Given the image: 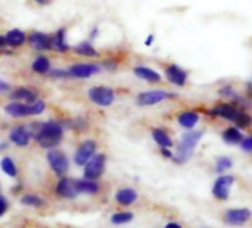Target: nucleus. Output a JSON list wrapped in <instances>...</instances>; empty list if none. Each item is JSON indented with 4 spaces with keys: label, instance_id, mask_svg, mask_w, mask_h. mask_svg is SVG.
Wrapping results in <instances>:
<instances>
[{
    "label": "nucleus",
    "instance_id": "f257e3e1",
    "mask_svg": "<svg viewBox=\"0 0 252 228\" xmlns=\"http://www.w3.org/2000/svg\"><path fill=\"white\" fill-rule=\"evenodd\" d=\"M33 134V140L39 144V147L45 150L57 148L64 137V125L60 120H48L40 123L29 125Z\"/></svg>",
    "mask_w": 252,
    "mask_h": 228
},
{
    "label": "nucleus",
    "instance_id": "f03ea898",
    "mask_svg": "<svg viewBox=\"0 0 252 228\" xmlns=\"http://www.w3.org/2000/svg\"><path fill=\"white\" fill-rule=\"evenodd\" d=\"M208 114L212 117H220L222 120L231 122V123H234V126H237L240 129H246L252 125V117L243 108L233 104L231 101L217 104L214 108H211L208 111Z\"/></svg>",
    "mask_w": 252,
    "mask_h": 228
},
{
    "label": "nucleus",
    "instance_id": "7ed1b4c3",
    "mask_svg": "<svg viewBox=\"0 0 252 228\" xmlns=\"http://www.w3.org/2000/svg\"><path fill=\"white\" fill-rule=\"evenodd\" d=\"M5 113L12 119H26V117H33L39 116L46 110V102L39 98L33 104H26L20 101H11L9 104L5 105Z\"/></svg>",
    "mask_w": 252,
    "mask_h": 228
},
{
    "label": "nucleus",
    "instance_id": "20e7f679",
    "mask_svg": "<svg viewBox=\"0 0 252 228\" xmlns=\"http://www.w3.org/2000/svg\"><path fill=\"white\" fill-rule=\"evenodd\" d=\"M202 135H203L202 131H193V129L183 134L181 141H180V144L174 153V162L180 163V165L189 162L190 157L193 156L194 150H196V145L202 140Z\"/></svg>",
    "mask_w": 252,
    "mask_h": 228
},
{
    "label": "nucleus",
    "instance_id": "39448f33",
    "mask_svg": "<svg viewBox=\"0 0 252 228\" xmlns=\"http://www.w3.org/2000/svg\"><path fill=\"white\" fill-rule=\"evenodd\" d=\"M88 98L92 104L107 108L114 104L116 101V90L111 86L105 85H96L88 89Z\"/></svg>",
    "mask_w": 252,
    "mask_h": 228
},
{
    "label": "nucleus",
    "instance_id": "423d86ee",
    "mask_svg": "<svg viewBox=\"0 0 252 228\" xmlns=\"http://www.w3.org/2000/svg\"><path fill=\"white\" fill-rule=\"evenodd\" d=\"M175 96L177 93H171L169 90H165V89H150V90L140 92L135 96V102L140 107H153Z\"/></svg>",
    "mask_w": 252,
    "mask_h": 228
},
{
    "label": "nucleus",
    "instance_id": "0eeeda50",
    "mask_svg": "<svg viewBox=\"0 0 252 228\" xmlns=\"http://www.w3.org/2000/svg\"><path fill=\"white\" fill-rule=\"evenodd\" d=\"M46 160H48V165L49 168L52 169V172L57 175V176H64L67 172H68V168H70V160L68 157L65 156V153H63L61 150L58 148H52L48 151L46 154Z\"/></svg>",
    "mask_w": 252,
    "mask_h": 228
},
{
    "label": "nucleus",
    "instance_id": "6e6552de",
    "mask_svg": "<svg viewBox=\"0 0 252 228\" xmlns=\"http://www.w3.org/2000/svg\"><path fill=\"white\" fill-rule=\"evenodd\" d=\"M67 70H68L71 79L85 80V79H89V77L98 74L102 70V65L95 64V62H74V64L68 65Z\"/></svg>",
    "mask_w": 252,
    "mask_h": 228
},
{
    "label": "nucleus",
    "instance_id": "1a4fd4ad",
    "mask_svg": "<svg viewBox=\"0 0 252 228\" xmlns=\"http://www.w3.org/2000/svg\"><path fill=\"white\" fill-rule=\"evenodd\" d=\"M105 162H107L105 154H102V153L95 154V156L83 166V178L94 179V181H96L98 178H101L102 173H104V171H105Z\"/></svg>",
    "mask_w": 252,
    "mask_h": 228
},
{
    "label": "nucleus",
    "instance_id": "9d476101",
    "mask_svg": "<svg viewBox=\"0 0 252 228\" xmlns=\"http://www.w3.org/2000/svg\"><path fill=\"white\" fill-rule=\"evenodd\" d=\"M165 79L177 87H184L189 82V71L178 64H168L165 67Z\"/></svg>",
    "mask_w": 252,
    "mask_h": 228
},
{
    "label": "nucleus",
    "instance_id": "9b49d317",
    "mask_svg": "<svg viewBox=\"0 0 252 228\" xmlns=\"http://www.w3.org/2000/svg\"><path fill=\"white\" fill-rule=\"evenodd\" d=\"M96 154V142L94 140H85L80 142L74 153V163L77 166H85Z\"/></svg>",
    "mask_w": 252,
    "mask_h": 228
},
{
    "label": "nucleus",
    "instance_id": "f8f14e48",
    "mask_svg": "<svg viewBox=\"0 0 252 228\" xmlns=\"http://www.w3.org/2000/svg\"><path fill=\"white\" fill-rule=\"evenodd\" d=\"M55 194L61 199H68V200L76 199L80 194L77 188V179L61 176V179L55 185Z\"/></svg>",
    "mask_w": 252,
    "mask_h": 228
},
{
    "label": "nucleus",
    "instance_id": "ddd939ff",
    "mask_svg": "<svg viewBox=\"0 0 252 228\" xmlns=\"http://www.w3.org/2000/svg\"><path fill=\"white\" fill-rule=\"evenodd\" d=\"M27 45L39 52L52 51V34H46L43 31H32L29 34Z\"/></svg>",
    "mask_w": 252,
    "mask_h": 228
},
{
    "label": "nucleus",
    "instance_id": "4468645a",
    "mask_svg": "<svg viewBox=\"0 0 252 228\" xmlns=\"http://www.w3.org/2000/svg\"><path fill=\"white\" fill-rule=\"evenodd\" d=\"M33 140V134L29 125H17L9 131V141L17 147H27Z\"/></svg>",
    "mask_w": 252,
    "mask_h": 228
},
{
    "label": "nucleus",
    "instance_id": "2eb2a0df",
    "mask_svg": "<svg viewBox=\"0 0 252 228\" xmlns=\"http://www.w3.org/2000/svg\"><path fill=\"white\" fill-rule=\"evenodd\" d=\"M234 184V176L233 175H221L215 179L214 187H212V194L218 200H227L230 190Z\"/></svg>",
    "mask_w": 252,
    "mask_h": 228
},
{
    "label": "nucleus",
    "instance_id": "dca6fc26",
    "mask_svg": "<svg viewBox=\"0 0 252 228\" xmlns=\"http://www.w3.org/2000/svg\"><path fill=\"white\" fill-rule=\"evenodd\" d=\"M9 98L12 101L33 104V102H36L40 98V95H39V90L36 87H32V86H20V87H15L14 90H11Z\"/></svg>",
    "mask_w": 252,
    "mask_h": 228
},
{
    "label": "nucleus",
    "instance_id": "f3484780",
    "mask_svg": "<svg viewBox=\"0 0 252 228\" xmlns=\"http://www.w3.org/2000/svg\"><path fill=\"white\" fill-rule=\"evenodd\" d=\"M132 73L135 74L137 79L146 82V83H152V85H156V83H160L163 80L162 74L156 70H153L152 67L149 65H135Z\"/></svg>",
    "mask_w": 252,
    "mask_h": 228
},
{
    "label": "nucleus",
    "instance_id": "a211bd4d",
    "mask_svg": "<svg viewBox=\"0 0 252 228\" xmlns=\"http://www.w3.org/2000/svg\"><path fill=\"white\" fill-rule=\"evenodd\" d=\"M252 216L249 209H230L224 213V222L233 227H239L246 224Z\"/></svg>",
    "mask_w": 252,
    "mask_h": 228
},
{
    "label": "nucleus",
    "instance_id": "6ab92c4d",
    "mask_svg": "<svg viewBox=\"0 0 252 228\" xmlns=\"http://www.w3.org/2000/svg\"><path fill=\"white\" fill-rule=\"evenodd\" d=\"M199 120H200V114L196 110H184V111L178 113V116H177L178 125L187 131L194 129V126L199 123Z\"/></svg>",
    "mask_w": 252,
    "mask_h": 228
},
{
    "label": "nucleus",
    "instance_id": "aec40b11",
    "mask_svg": "<svg viewBox=\"0 0 252 228\" xmlns=\"http://www.w3.org/2000/svg\"><path fill=\"white\" fill-rule=\"evenodd\" d=\"M5 36H6L8 48H12V49L23 48L24 45H27V40H29V34L24 30H21V28L8 30Z\"/></svg>",
    "mask_w": 252,
    "mask_h": 228
},
{
    "label": "nucleus",
    "instance_id": "412c9836",
    "mask_svg": "<svg viewBox=\"0 0 252 228\" xmlns=\"http://www.w3.org/2000/svg\"><path fill=\"white\" fill-rule=\"evenodd\" d=\"M70 49H71V46L67 42V28L61 27L52 34V51L60 52V54H65Z\"/></svg>",
    "mask_w": 252,
    "mask_h": 228
},
{
    "label": "nucleus",
    "instance_id": "4be33fe9",
    "mask_svg": "<svg viewBox=\"0 0 252 228\" xmlns=\"http://www.w3.org/2000/svg\"><path fill=\"white\" fill-rule=\"evenodd\" d=\"M71 51L76 55L85 57V58H98L99 57V51H96V48L94 46V43L91 40H82V42H79L76 46L71 48Z\"/></svg>",
    "mask_w": 252,
    "mask_h": 228
},
{
    "label": "nucleus",
    "instance_id": "5701e85b",
    "mask_svg": "<svg viewBox=\"0 0 252 228\" xmlns=\"http://www.w3.org/2000/svg\"><path fill=\"white\" fill-rule=\"evenodd\" d=\"M51 70H52V62L46 55H37L32 62V71L39 76H48Z\"/></svg>",
    "mask_w": 252,
    "mask_h": 228
},
{
    "label": "nucleus",
    "instance_id": "b1692460",
    "mask_svg": "<svg viewBox=\"0 0 252 228\" xmlns=\"http://www.w3.org/2000/svg\"><path fill=\"white\" fill-rule=\"evenodd\" d=\"M221 138L225 144H230V145H237L242 142V140L245 138L240 132V128L237 126H228L222 131L221 134Z\"/></svg>",
    "mask_w": 252,
    "mask_h": 228
},
{
    "label": "nucleus",
    "instance_id": "393cba45",
    "mask_svg": "<svg viewBox=\"0 0 252 228\" xmlns=\"http://www.w3.org/2000/svg\"><path fill=\"white\" fill-rule=\"evenodd\" d=\"M152 138L153 141L160 147V148H172L174 147V141L172 138L169 137V134L162 129V128H155L152 131Z\"/></svg>",
    "mask_w": 252,
    "mask_h": 228
},
{
    "label": "nucleus",
    "instance_id": "a878e982",
    "mask_svg": "<svg viewBox=\"0 0 252 228\" xmlns=\"http://www.w3.org/2000/svg\"><path fill=\"white\" fill-rule=\"evenodd\" d=\"M138 199V193L134 188H122L116 193V201L122 206H129L135 203Z\"/></svg>",
    "mask_w": 252,
    "mask_h": 228
},
{
    "label": "nucleus",
    "instance_id": "bb28decb",
    "mask_svg": "<svg viewBox=\"0 0 252 228\" xmlns=\"http://www.w3.org/2000/svg\"><path fill=\"white\" fill-rule=\"evenodd\" d=\"M77 188L80 194H96L99 191V185L94 179H77Z\"/></svg>",
    "mask_w": 252,
    "mask_h": 228
},
{
    "label": "nucleus",
    "instance_id": "cd10ccee",
    "mask_svg": "<svg viewBox=\"0 0 252 228\" xmlns=\"http://www.w3.org/2000/svg\"><path fill=\"white\" fill-rule=\"evenodd\" d=\"M0 169L3 171L5 175H8L9 178H17L18 176V168L14 162L12 157L5 156L2 160H0Z\"/></svg>",
    "mask_w": 252,
    "mask_h": 228
},
{
    "label": "nucleus",
    "instance_id": "c85d7f7f",
    "mask_svg": "<svg viewBox=\"0 0 252 228\" xmlns=\"http://www.w3.org/2000/svg\"><path fill=\"white\" fill-rule=\"evenodd\" d=\"M21 203L24 206H29V207H42V206H45V200L37 194H24L21 197Z\"/></svg>",
    "mask_w": 252,
    "mask_h": 228
},
{
    "label": "nucleus",
    "instance_id": "c756f323",
    "mask_svg": "<svg viewBox=\"0 0 252 228\" xmlns=\"http://www.w3.org/2000/svg\"><path fill=\"white\" fill-rule=\"evenodd\" d=\"M132 219H134V213H131V212H117L111 216V222L114 225H122L126 222H131Z\"/></svg>",
    "mask_w": 252,
    "mask_h": 228
},
{
    "label": "nucleus",
    "instance_id": "7c9ffc66",
    "mask_svg": "<svg viewBox=\"0 0 252 228\" xmlns=\"http://www.w3.org/2000/svg\"><path fill=\"white\" fill-rule=\"evenodd\" d=\"M233 166V160L230 157H218L217 162H215V172L217 173H224L225 171H228L230 168Z\"/></svg>",
    "mask_w": 252,
    "mask_h": 228
},
{
    "label": "nucleus",
    "instance_id": "2f4dec72",
    "mask_svg": "<svg viewBox=\"0 0 252 228\" xmlns=\"http://www.w3.org/2000/svg\"><path fill=\"white\" fill-rule=\"evenodd\" d=\"M48 77H51L54 80H67V79H71L67 68H54V67L48 73Z\"/></svg>",
    "mask_w": 252,
    "mask_h": 228
},
{
    "label": "nucleus",
    "instance_id": "473e14b6",
    "mask_svg": "<svg viewBox=\"0 0 252 228\" xmlns=\"http://www.w3.org/2000/svg\"><path fill=\"white\" fill-rule=\"evenodd\" d=\"M236 93H237V90H236L231 85H224V86H221V87L218 89V95H220L221 98L227 99V101H231V99L236 96Z\"/></svg>",
    "mask_w": 252,
    "mask_h": 228
},
{
    "label": "nucleus",
    "instance_id": "72a5a7b5",
    "mask_svg": "<svg viewBox=\"0 0 252 228\" xmlns=\"http://www.w3.org/2000/svg\"><path fill=\"white\" fill-rule=\"evenodd\" d=\"M240 147L246 153H252V137H245L240 142Z\"/></svg>",
    "mask_w": 252,
    "mask_h": 228
},
{
    "label": "nucleus",
    "instance_id": "f704fd0d",
    "mask_svg": "<svg viewBox=\"0 0 252 228\" xmlns=\"http://www.w3.org/2000/svg\"><path fill=\"white\" fill-rule=\"evenodd\" d=\"M8 207H9L8 200H6L3 196H0V218H2V216L8 212Z\"/></svg>",
    "mask_w": 252,
    "mask_h": 228
},
{
    "label": "nucleus",
    "instance_id": "c9c22d12",
    "mask_svg": "<svg viewBox=\"0 0 252 228\" xmlns=\"http://www.w3.org/2000/svg\"><path fill=\"white\" fill-rule=\"evenodd\" d=\"M0 93H11V85L0 79Z\"/></svg>",
    "mask_w": 252,
    "mask_h": 228
},
{
    "label": "nucleus",
    "instance_id": "e433bc0d",
    "mask_svg": "<svg viewBox=\"0 0 252 228\" xmlns=\"http://www.w3.org/2000/svg\"><path fill=\"white\" fill-rule=\"evenodd\" d=\"M245 95L252 101V80H248V82H246V86H245Z\"/></svg>",
    "mask_w": 252,
    "mask_h": 228
},
{
    "label": "nucleus",
    "instance_id": "4c0bfd02",
    "mask_svg": "<svg viewBox=\"0 0 252 228\" xmlns=\"http://www.w3.org/2000/svg\"><path fill=\"white\" fill-rule=\"evenodd\" d=\"M98 34H99V28H98V27H94V28L91 30V33H89V40H91V42L95 40V37H98Z\"/></svg>",
    "mask_w": 252,
    "mask_h": 228
},
{
    "label": "nucleus",
    "instance_id": "58836bf2",
    "mask_svg": "<svg viewBox=\"0 0 252 228\" xmlns=\"http://www.w3.org/2000/svg\"><path fill=\"white\" fill-rule=\"evenodd\" d=\"M160 151H162L163 157H166V159H174V153H171V148H160Z\"/></svg>",
    "mask_w": 252,
    "mask_h": 228
},
{
    "label": "nucleus",
    "instance_id": "ea45409f",
    "mask_svg": "<svg viewBox=\"0 0 252 228\" xmlns=\"http://www.w3.org/2000/svg\"><path fill=\"white\" fill-rule=\"evenodd\" d=\"M8 48V42H6V36H2L0 34V51H3Z\"/></svg>",
    "mask_w": 252,
    "mask_h": 228
},
{
    "label": "nucleus",
    "instance_id": "a19ab883",
    "mask_svg": "<svg viewBox=\"0 0 252 228\" xmlns=\"http://www.w3.org/2000/svg\"><path fill=\"white\" fill-rule=\"evenodd\" d=\"M153 42H155V34H149V36L146 37V40H144L146 46H152V45H153Z\"/></svg>",
    "mask_w": 252,
    "mask_h": 228
},
{
    "label": "nucleus",
    "instance_id": "79ce46f5",
    "mask_svg": "<svg viewBox=\"0 0 252 228\" xmlns=\"http://www.w3.org/2000/svg\"><path fill=\"white\" fill-rule=\"evenodd\" d=\"M52 2V0H34V3H37L39 6H46Z\"/></svg>",
    "mask_w": 252,
    "mask_h": 228
},
{
    "label": "nucleus",
    "instance_id": "37998d69",
    "mask_svg": "<svg viewBox=\"0 0 252 228\" xmlns=\"http://www.w3.org/2000/svg\"><path fill=\"white\" fill-rule=\"evenodd\" d=\"M8 147H9V144H8V142H0V151L8 150Z\"/></svg>",
    "mask_w": 252,
    "mask_h": 228
},
{
    "label": "nucleus",
    "instance_id": "c03bdc74",
    "mask_svg": "<svg viewBox=\"0 0 252 228\" xmlns=\"http://www.w3.org/2000/svg\"><path fill=\"white\" fill-rule=\"evenodd\" d=\"M165 228H181V225H178V224H175V222H169Z\"/></svg>",
    "mask_w": 252,
    "mask_h": 228
}]
</instances>
